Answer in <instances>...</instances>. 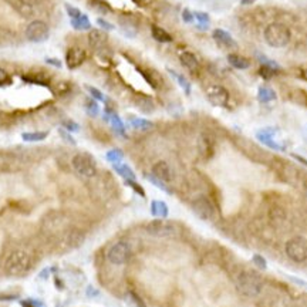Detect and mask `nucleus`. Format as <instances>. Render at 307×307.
I'll list each match as a JSON object with an SVG mask.
<instances>
[{
  "mask_svg": "<svg viewBox=\"0 0 307 307\" xmlns=\"http://www.w3.org/2000/svg\"><path fill=\"white\" fill-rule=\"evenodd\" d=\"M71 167L83 178H93L97 175L96 159L87 153L76 154L71 159Z\"/></svg>",
  "mask_w": 307,
  "mask_h": 307,
  "instance_id": "obj_5",
  "label": "nucleus"
},
{
  "mask_svg": "<svg viewBox=\"0 0 307 307\" xmlns=\"http://www.w3.org/2000/svg\"><path fill=\"white\" fill-rule=\"evenodd\" d=\"M58 133H60V135H61V136H63V139H66V141H67V142H70V144H73V145H74V144H76V141H74V139H73V138H71V135L68 134V133H66V131H64V130H60V131H58Z\"/></svg>",
  "mask_w": 307,
  "mask_h": 307,
  "instance_id": "obj_46",
  "label": "nucleus"
},
{
  "mask_svg": "<svg viewBox=\"0 0 307 307\" xmlns=\"http://www.w3.org/2000/svg\"><path fill=\"white\" fill-rule=\"evenodd\" d=\"M114 171L118 175H121L125 181H135L134 171L125 164H114Z\"/></svg>",
  "mask_w": 307,
  "mask_h": 307,
  "instance_id": "obj_24",
  "label": "nucleus"
},
{
  "mask_svg": "<svg viewBox=\"0 0 307 307\" xmlns=\"http://www.w3.org/2000/svg\"><path fill=\"white\" fill-rule=\"evenodd\" d=\"M303 135H305V139L307 141V124L303 127Z\"/></svg>",
  "mask_w": 307,
  "mask_h": 307,
  "instance_id": "obj_51",
  "label": "nucleus"
},
{
  "mask_svg": "<svg viewBox=\"0 0 307 307\" xmlns=\"http://www.w3.org/2000/svg\"><path fill=\"white\" fill-rule=\"evenodd\" d=\"M192 211L195 212L196 216H199L204 221H209L215 215V208H213L212 202L205 196L196 198L192 202Z\"/></svg>",
  "mask_w": 307,
  "mask_h": 307,
  "instance_id": "obj_11",
  "label": "nucleus"
},
{
  "mask_svg": "<svg viewBox=\"0 0 307 307\" xmlns=\"http://www.w3.org/2000/svg\"><path fill=\"white\" fill-rule=\"evenodd\" d=\"M168 73L175 78V81L184 88V91H185L187 94H191V83H189L185 77L182 76V74H179V73H176V71H173V70H168Z\"/></svg>",
  "mask_w": 307,
  "mask_h": 307,
  "instance_id": "obj_28",
  "label": "nucleus"
},
{
  "mask_svg": "<svg viewBox=\"0 0 307 307\" xmlns=\"http://www.w3.org/2000/svg\"><path fill=\"white\" fill-rule=\"evenodd\" d=\"M136 107L141 111H144V113H153L155 105H154L151 98H148V97H139V98H136Z\"/></svg>",
  "mask_w": 307,
  "mask_h": 307,
  "instance_id": "obj_29",
  "label": "nucleus"
},
{
  "mask_svg": "<svg viewBox=\"0 0 307 307\" xmlns=\"http://www.w3.org/2000/svg\"><path fill=\"white\" fill-rule=\"evenodd\" d=\"M46 63H47V64H53V66H56V67H61V61H58L56 58H47Z\"/></svg>",
  "mask_w": 307,
  "mask_h": 307,
  "instance_id": "obj_48",
  "label": "nucleus"
},
{
  "mask_svg": "<svg viewBox=\"0 0 307 307\" xmlns=\"http://www.w3.org/2000/svg\"><path fill=\"white\" fill-rule=\"evenodd\" d=\"M127 299L130 300V303L134 307H145V303L142 302V299H141L136 293H134V291H130V293L127 294Z\"/></svg>",
  "mask_w": 307,
  "mask_h": 307,
  "instance_id": "obj_35",
  "label": "nucleus"
},
{
  "mask_svg": "<svg viewBox=\"0 0 307 307\" xmlns=\"http://www.w3.org/2000/svg\"><path fill=\"white\" fill-rule=\"evenodd\" d=\"M26 38L32 43H43L50 36V29L43 20H32L26 27Z\"/></svg>",
  "mask_w": 307,
  "mask_h": 307,
  "instance_id": "obj_9",
  "label": "nucleus"
},
{
  "mask_svg": "<svg viewBox=\"0 0 307 307\" xmlns=\"http://www.w3.org/2000/svg\"><path fill=\"white\" fill-rule=\"evenodd\" d=\"M16 41H17L16 34L12 30L0 27V47L13 46V44H16Z\"/></svg>",
  "mask_w": 307,
  "mask_h": 307,
  "instance_id": "obj_21",
  "label": "nucleus"
},
{
  "mask_svg": "<svg viewBox=\"0 0 307 307\" xmlns=\"http://www.w3.org/2000/svg\"><path fill=\"white\" fill-rule=\"evenodd\" d=\"M256 0H240V4H243V6H248V4H252V3H255Z\"/></svg>",
  "mask_w": 307,
  "mask_h": 307,
  "instance_id": "obj_50",
  "label": "nucleus"
},
{
  "mask_svg": "<svg viewBox=\"0 0 307 307\" xmlns=\"http://www.w3.org/2000/svg\"><path fill=\"white\" fill-rule=\"evenodd\" d=\"M151 33H153V37L156 41H159V43H170V41H172V36L165 29H162L159 26H155L154 24L153 27H151Z\"/></svg>",
  "mask_w": 307,
  "mask_h": 307,
  "instance_id": "obj_22",
  "label": "nucleus"
},
{
  "mask_svg": "<svg viewBox=\"0 0 307 307\" xmlns=\"http://www.w3.org/2000/svg\"><path fill=\"white\" fill-rule=\"evenodd\" d=\"M266 44L273 49H282L288 46L291 38V33L286 24L283 23H270L263 32Z\"/></svg>",
  "mask_w": 307,
  "mask_h": 307,
  "instance_id": "obj_3",
  "label": "nucleus"
},
{
  "mask_svg": "<svg viewBox=\"0 0 307 307\" xmlns=\"http://www.w3.org/2000/svg\"><path fill=\"white\" fill-rule=\"evenodd\" d=\"M71 26H73L76 30H88V29L91 27L88 17H87L85 15H83V13H81L78 17H76V19H71Z\"/></svg>",
  "mask_w": 307,
  "mask_h": 307,
  "instance_id": "obj_27",
  "label": "nucleus"
},
{
  "mask_svg": "<svg viewBox=\"0 0 307 307\" xmlns=\"http://www.w3.org/2000/svg\"><path fill=\"white\" fill-rule=\"evenodd\" d=\"M228 63L233 68H238V70H246L250 66V61L248 58L240 54H233V53L228 56Z\"/></svg>",
  "mask_w": 307,
  "mask_h": 307,
  "instance_id": "obj_20",
  "label": "nucleus"
},
{
  "mask_svg": "<svg viewBox=\"0 0 307 307\" xmlns=\"http://www.w3.org/2000/svg\"><path fill=\"white\" fill-rule=\"evenodd\" d=\"M87 90L90 91V94H91V97H93L94 100H97V101H105L104 94H102L100 90H97L96 87H87Z\"/></svg>",
  "mask_w": 307,
  "mask_h": 307,
  "instance_id": "obj_39",
  "label": "nucleus"
},
{
  "mask_svg": "<svg viewBox=\"0 0 307 307\" xmlns=\"http://www.w3.org/2000/svg\"><path fill=\"white\" fill-rule=\"evenodd\" d=\"M206 97L213 105L216 107H228L230 96L228 90L219 84H212L206 88Z\"/></svg>",
  "mask_w": 307,
  "mask_h": 307,
  "instance_id": "obj_10",
  "label": "nucleus"
},
{
  "mask_svg": "<svg viewBox=\"0 0 307 307\" xmlns=\"http://www.w3.org/2000/svg\"><path fill=\"white\" fill-rule=\"evenodd\" d=\"M24 80L29 83H34V84H40V85H47L49 84V77L43 73L40 74H30V76H24Z\"/></svg>",
  "mask_w": 307,
  "mask_h": 307,
  "instance_id": "obj_32",
  "label": "nucleus"
},
{
  "mask_svg": "<svg viewBox=\"0 0 307 307\" xmlns=\"http://www.w3.org/2000/svg\"><path fill=\"white\" fill-rule=\"evenodd\" d=\"M151 215L154 218H158V219H165L168 218L170 215V209H168V205L164 202V201H153L151 202Z\"/></svg>",
  "mask_w": 307,
  "mask_h": 307,
  "instance_id": "obj_19",
  "label": "nucleus"
},
{
  "mask_svg": "<svg viewBox=\"0 0 307 307\" xmlns=\"http://www.w3.org/2000/svg\"><path fill=\"white\" fill-rule=\"evenodd\" d=\"M21 306L23 307H38L40 306V303H37L36 300H24V302H21Z\"/></svg>",
  "mask_w": 307,
  "mask_h": 307,
  "instance_id": "obj_47",
  "label": "nucleus"
},
{
  "mask_svg": "<svg viewBox=\"0 0 307 307\" xmlns=\"http://www.w3.org/2000/svg\"><path fill=\"white\" fill-rule=\"evenodd\" d=\"M49 133L47 131H34V133H23L21 138L26 142H38L47 138Z\"/></svg>",
  "mask_w": 307,
  "mask_h": 307,
  "instance_id": "obj_26",
  "label": "nucleus"
},
{
  "mask_svg": "<svg viewBox=\"0 0 307 307\" xmlns=\"http://www.w3.org/2000/svg\"><path fill=\"white\" fill-rule=\"evenodd\" d=\"M182 19L185 20L187 23H192L195 17H193V13H191V12H189L188 9H185V10L182 12Z\"/></svg>",
  "mask_w": 307,
  "mask_h": 307,
  "instance_id": "obj_43",
  "label": "nucleus"
},
{
  "mask_svg": "<svg viewBox=\"0 0 307 307\" xmlns=\"http://www.w3.org/2000/svg\"><path fill=\"white\" fill-rule=\"evenodd\" d=\"M85 108H87V113L90 115H93V117H96L98 114V111H100V108H98V105H97L96 101H87V104H85Z\"/></svg>",
  "mask_w": 307,
  "mask_h": 307,
  "instance_id": "obj_37",
  "label": "nucleus"
},
{
  "mask_svg": "<svg viewBox=\"0 0 307 307\" xmlns=\"http://www.w3.org/2000/svg\"><path fill=\"white\" fill-rule=\"evenodd\" d=\"M7 1L23 17H33L36 15L37 6H40L43 0H7Z\"/></svg>",
  "mask_w": 307,
  "mask_h": 307,
  "instance_id": "obj_12",
  "label": "nucleus"
},
{
  "mask_svg": "<svg viewBox=\"0 0 307 307\" xmlns=\"http://www.w3.org/2000/svg\"><path fill=\"white\" fill-rule=\"evenodd\" d=\"M107 41L108 37L102 30H91L88 33V43L91 46V49H94L96 51H102L107 49Z\"/></svg>",
  "mask_w": 307,
  "mask_h": 307,
  "instance_id": "obj_14",
  "label": "nucleus"
},
{
  "mask_svg": "<svg viewBox=\"0 0 307 307\" xmlns=\"http://www.w3.org/2000/svg\"><path fill=\"white\" fill-rule=\"evenodd\" d=\"M257 98H259L260 102H272V101H274L277 98V96H276L274 90H272L270 87L262 85L257 90Z\"/></svg>",
  "mask_w": 307,
  "mask_h": 307,
  "instance_id": "obj_23",
  "label": "nucleus"
},
{
  "mask_svg": "<svg viewBox=\"0 0 307 307\" xmlns=\"http://www.w3.org/2000/svg\"><path fill=\"white\" fill-rule=\"evenodd\" d=\"M193 17L199 21V27L201 29H206L208 24H209V16L206 13H202V12H195L193 13Z\"/></svg>",
  "mask_w": 307,
  "mask_h": 307,
  "instance_id": "obj_34",
  "label": "nucleus"
},
{
  "mask_svg": "<svg viewBox=\"0 0 307 307\" xmlns=\"http://www.w3.org/2000/svg\"><path fill=\"white\" fill-rule=\"evenodd\" d=\"M212 37L216 43H219L221 46L223 47H235L236 46V41L233 40V37L230 36L229 33L223 29H215L213 33H212Z\"/></svg>",
  "mask_w": 307,
  "mask_h": 307,
  "instance_id": "obj_17",
  "label": "nucleus"
},
{
  "mask_svg": "<svg viewBox=\"0 0 307 307\" xmlns=\"http://www.w3.org/2000/svg\"><path fill=\"white\" fill-rule=\"evenodd\" d=\"M33 268L34 260L32 255L23 249L10 250L3 260V269L10 276H24Z\"/></svg>",
  "mask_w": 307,
  "mask_h": 307,
  "instance_id": "obj_1",
  "label": "nucleus"
},
{
  "mask_svg": "<svg viewBox=\"0 0 307 307\" xmlns=\"http://www.w3.org/2000/svg\"><path fill=\"white\" fill-rule=\"evenodd\" d=\"M145 178L153 184V185H155L156 188H159L161 191H164V192H167V193H172V191H171V188L168 187V184H165V182H162L161 179H158V178H155L154 176L153 173H150V175H145Z\"/></svg>",
  "mask_w": 307,
  "mask_h": 307,
  "instance_id": "obj_31",
  "label": "nucleus"
},
{
  "mask_svg": "<svg viewBox=\"0 0 307 307\" xmlns=\"http://www.w3.org/2000/svg\"><path fill=\"white\" fill-rule=\"evenodd\" d=\"M235 283H236V288L238 290L246 296V297H256L260 294L262 289H263V282L262 279L253 273V272H249V270H243L240 273H238L236 279H235Z\"/></svg>",
  "mask_w": 307,
  "mask_h": 307,
  "instance_id": "obj_2",
  "label": "nucleus"
},
{
  "mask_svg": "<svg viewBox=\"0 0 307 307\" xmlns=\"http://www.w3.org/2000/svg\"><path fill=\"white\" fill-rule=\"evenodd\" d=\"M66 10H67V13L70 16V19H76V17H78L81 15V12L78 9H76V7H73L71 4H66Z\"/></svg>",
  "mask_w": 307,
  "mask_h": 307,
  "instance_id": "obj_40",
  "label": "nucleus"
},
{
  "mask_svg": "<svg viewBox=\"0 0 307 307\" xmlns=\"http://www.w3.org/2000/svg\"><path fill=\"white\" fill-rule=\"evenodd\" d=\"M64 127H66V130H70V131H78L80 130L78 124L73 122V121H66L64 122Z\"/></svg>",
  "mask_w": 307,
  "mask_h": 307,
  "instance_id": "obj_44",
  "label": "nucleus"
},
{
  "mask_svg": "<svg viewBox=\"0 0 307 307\" xmlns=\"http://www.w3.org/2000/svg\"><path fill=\"white\" fill-rule=\"evenodd\" d=\"M198 148H199V153H201V155L204 158H211L212 154L215 151V141H213V138L209 134L204 133L198 139Z\"/></svg>",
  "mask_w": 307,
  "mask_h": 307,
  "instance_id": "obj_16",
  "label": "nucleus"
},
{
  "mask_svg": "<svg viewBox=\"0 0 307 307\" xmlns=\"http://www.w3.org/2000/svg\"><path fill=\"white\" fill-rule=\"evenodd\" d=\"M107 161L108 162H111L113 165L114 164H119L121 161H122V158H124V154L121 150H111V151H108L107 153Z\"/></svg>",
  "mask_w": 307,
  "mask_h": 307,
  "instance_id": "obj_33",
  "label": "nucleus"
},
{
  "mask_svg": "<svg viewBox=\"0 0 307 307\" xmlns=\"http://www.w3.org/2000/svg\"><path fill=\"white\" fill-rule=\"evenodd\" d=\"M135 4H138V6H145L147 3H148V0H133Z\"/></svg>",
  "mask_w": 307,
  "mask_h": 307,
  "instance_id": "obj_49",
  "label": "nucleus"
},
{
  "mask_svg": "<svg viewBox=\"0 0 307 307\" xmlns=\"http://www.w3.org/2000/svg\"><path fill=\"white\" fill-rule=\"evenodd\" d=\"M147 232L155 236V238H162V239H171V238H176L179 236V226L167 219H155L151 221L147 225Z\"/></svg>",
  "mask_w": 307,
  "mask_h": 307,
  "instance_id": "obj_4",
  "label": "nucleus"
},
{
  "mask_svg": "<svg viewBox=\"0 0 307 307\" xmlns=\"http://www.w3.org/2000/svg\"><path fill=\"white\" fill-rule=\"evenodd\" d=\"M153 175L155 178L161 179L162 182L168 184L172 181V171L171 167L165 162V161H159L153 167Z\"/></svg>",
  "mask_w": 307,
  "mask_h": 307,
  "instance_id": "obj_15",
  "label": "nucleus"
},
{
  "mask_svg": "<svg viewBox=\"0 0 307 307\" xmlns=\"http://www.w3.org/2000/svg\"><path fill=\"white\" fill-rule=\"evenodd\" d=\"M7 83H10V77L3 68H0V85H6Z\"/></svg>",
  "mask_w": 307,
  "mask_h": 307,
  "instance_id": "obj_42",
  "label": "nucleus"
},
{
  "mask_svg": "<svg viewBox=\"0 0 307 307\" xmlns=\"http://www.w3.org/2000/svg\"><path fill=\"white\" fill-rule=\"evenodd\" d=\"M85 58H87L85 50H83L81 47H71L66 53V66L70 70H74L85 61Z\"/></svg>",
  "mask_w": 307,
  "mask_h": 307,
  "instance_id": "obj_13",
  "label": "nucleus"
},
{
  "mask_svg": "<svg viewBox=\"0 0 307 307\" xmlns=\"http://www.w3.org/2000/svg\"><path fill=\"white\" fill-rule=\"evenodd\" d=\"M286 255L290 260L296 262V263H303L307 260V238L303 236H297V238H291L288 240L286 246Z\"/></svg>",
  "mask_w": 307,
  "mask_h": 307,
  "instance_id": "obj_6",
  "label": "nucleus"
},
{
  "mask_svg": "<svg viewBox=\"0 0 307 307\" xmlns=\"http://www.w3.org/2000/svg\"><path fill=\"white\" fill-rule=\"evenodd\" d=\"M125 182H127V185H128V187H131V188H133V189H134V191L136 192L139 196H145V192H144V189H142V188H141V187H139L135 181H125Z\"/></svg>",
  "mask_w": 307,
  "mask_h": 307,
  "instance_id": "obj_41",
  "label": "nucleus"
},
{
  "mask_svg": "<svg viewBox=\"0 0 307 307\" xmlns=\"http://www.w3.org/2000/svg\"><path fill=\"white\" fill-rule=\"evenodd\" d=\"M131 125L134 127L135 130H139V131H147V130H151L154 127L151 121L144 119V118H131Z\"/></svg>",
  "mask_w": 307,
  "mask_h": 307,
  "instance_id": "obj_30",
  "label": "nucleus"
},
{
  "mask_svg": "<svg viewBox=\"0 0 307 307\" xmlns=\"http://www.w3.org/2000/svg\"><path fill=\"white\" fill-rule=\"evenodd\" d=\"M259 142L274 151H286V142L280 138V131L276 128H263L256 133Z\"/></svg>",
  "mask_w": 307,
  "mask_h": 307,
  "instance_id": "obj_7",
  "label": "nucleus"
},
{
  "mask_svg": "<svg viewBox=\"0 0 307 307\" xmlns=\"http://www.w3.org/2000/svg\"><path fill=\"white\" fill-rule=\"evenodd\" d=\"M252 262L255 263V266L259 269H262V270H265V269L268 268V262H266V259L263 257V256H260V255H253L252 256Z\"/></svg>",
  "mask_w": 307,
  "mask_h": 307,
  "instance_id": "obj_36",
  "label": "nucleus"
},
{
  "mask_svg": "<svg viewBox=\"0 0 307 307\" xmlns=\"http://www.w3.org/2000/svg\"><path fill=\"white\" fill-rule=\"evenodd\" d=\"M259 73H260V76L263 77V78L269 80L270 77L274 74V68H273V67H270V66H265V64H263V66L260 67Z\"/></svg>",
  "mask_w": 307,
  "mask_h": 307,
  "instance_id": "obj_38",
  "label": "nucleus"
},
{
  "mask_svg": "<svg viewBox=\"0 0 307 307\" xmlns=\"http://www.w3.org/2000/svg\"><path fill=\"white\" fill-rule=\"evenodd\" d=\"M107 115H108L107 118L110 119L111 127L114 128L115 133H118V134H121V135L125 134V127H124V122L121 121V118L115 114V113H110V111H107Z\"/></svg>",
  "mask_w": 307,
  "mask_h": 307,
  "instance_id": "obj_25",
  "label": "nucleus"
},
{
  "mask_svg": "<svg viewBox=\"0 0 307 307\" xmlns=\"http://www.w3.org/2000/svg\"><path fill=\"white\" fill-rule=\"evenodd\" d=\"M133 255V249L130 246V243L124 242V240H119V242H115L114 245L108 249L107 252V259L110 263L113 265H124L128 262V259L131 257Z\"/></svg>",
  "mask_w": 307,
  "mask_h": 307,
  "instance_id": "obj_8",
  "label": "nucleus"
},
{
  "mask_svg": "<svg viewBox=\"0 0 307 307\" xmlns=\"http://www.w3.org/2000/svg\"><path fill=\"white\" fill-rule=\"evenodd\" d=\"M97 23H98V26H100V27H102L104 30H113V29H114V26H113V24H110V23H107L105 20L98 19L97 20Z\"/></svg>",
  "mask_w": 307,
  "mask_h": 307,
  "instance_id": "obj_45",
  "label": "nucleus"
},
{
  "mask_svg": "<svg viewBox=\"0 0 307 307\" xmlns=\"http://www.w3.org/2000/svg\"><path fill=\"white\" fill-rule=\"evenodd\" d=\"M179 61H181V64H182L187 70H189L191 73H196V71L199 70V61H198V58L195 57V54L191 53V51H184V53H181V54H179Z\"/></svg>",
  "mask_w": 307,
  "mask_h": 307,
  "instance_id": "obj_18",
  "label": "nucleus"
}]
</instances>
